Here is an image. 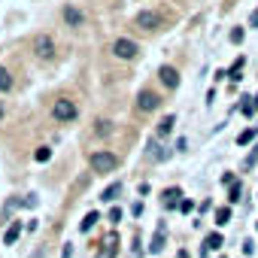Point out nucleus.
<instances>
[{
    "instance_id": "obj_20",
    "label": "nucleus",
    "mask_w": 258,
    "mask_h": 258,
    "mask_svg": "<svg viewBox=\"0 0 258 258\" xmlns=\"http://www.w3.org/2000/svg\"><path fill=\"white\" fill-rule=\"evenodd\" d=\"M34 158H37V161H49V158H52V149H49V146H40Z\"/></svg>"
},
{
    "instance_id": "obj_21",
    "label": "nucleus",
    "mask_w": 258,
    "mask_h": 258,
    "mask_svg": "<svg viewBox=\"0 0 258 258\" xmlns=\"http://www.w3.org/2000/svg\"><path fill=\"white\" fill-rule=\"evenodd\" d=\"M255 134H258V131H243V134L237 137V143H240V146H246V143H252V137H255Z\"/></svg>"
},
{
    "instance_id": "obj_5",
    "label": "nucleus",
    "mask_w": 258,
    "mask_h": 258,
    "mask_svg": "<svg viewBox=\"0 0 258 258\" xmlns=\"http://www.w3.org/2000/svg\"><path fill=\"white\" fill-rule=\"evenodd\" d=\"M134 25H137V28H143V31H155V28L161 25V16H158V13H149V10H143V13L134 19Z\"/></svg>"
},
{
    "instance_id": "obj_10",
    "label": "nucleus",
    "mask_w": 258,
    "mask_h": 258,
    "mask_svg": "<svg viewBox=\"0 0 258 258\" xmlns=\"http://www.w3.org/2000/svg\"><path fill=\"white\" fill-rule=\"evenodd\" d=\"M19 234H22V225L16 222V225H10V228H7V234H4V243H7V246H13V243L19 240Z\"/></svg>"
},
{
    "instance_id": "obj_28",
    "label": "nucleus",
    "mask_w": 258,
    "mask_h": 258,
    "mask_svg": "<svg viewBox=\"0 0 258 258\" xmlns=\"http://www.w3.org/2000/svg\"><path fill=\"white\" fill-rule=\"evenodd\" d=\"M252 252H255V243H252V240H246V243H243V255H252Z\"/></svg>"
},
{
    "instance_id": "obj_25",
    "label": "nucleus",
    "mask_w": 258,
    "mask_h": 258,
    "mask_svg": "<svg viewBox=\"0 0 258 258\" xmlns=\"http://www.w3.org/2000/svg\"><path fill=\"white\" fill-rule=\"evenodd\" d=\"M37 201H40L37 195H28V198H22V207H37Z\"/></svg>"
},
{
    "instance_id": "obj_15",
    "label": "nucleus",
    "mask_w": 258,
    "mask_h": 258,
    "mask_svg": "<svg viewBox=\"0 0 258 258\" xmlns=\"http://www.w3.org/2000/svg\"><path fill=\"white\" fill-rule=\"evenodd\" d=\"M94 222H97V213H88V216L79 222V231H82V234H85V231H91V228H94Z\"/></svg>"
},
{
    "instance_id": "obj_19",
    "label": "nucleus",
    "mask_w": 258,
    "mask_h": 258,
    "mask_svg": "<svg viewBox=\"0 0 258 258\" xmlns=\"http://www.w3.org/2000/svg\"><path fill=\"white\" fill-rule=\"evenodd\" d=\"M164 249V234H158V237H152V246H149V252L155 255V252H161Z\"/></svg>"
},
{
    "instance_id": "obj_16",
    "label": "nucleus",
    "mask_w": 258,
    "mask_h": 258,
    "mask_svg": "<svg viewBox=\"0 0 258 258\" xmlns=\"http://www.w3.org/2000/svg\"><path fill=\"white\" fill-rule=\"evenodd\" d=\"M176 198H182L179 188H167V191H164V204H167V207H176Z\"/></svg>"
},
{
    "instance_id": "obj_17",
    "label": "nucleus",
    "mask_w": 258,
    "mask_h": 258,
    "mask_svg": "<svg viewBox=\"0 0 258 258\" xmlns=\"http://www.w3.org/2000/svg\"><path fill=\"white\" fill-rule=\"evenodd\" d=\"M118 191H121V185H118V182H112L109 188H103V195H100V198H103V201H112V198H115Z\"/></svg>"
},
{
    "instance_id": "obj_27",
    "label": "nucleus",
    "mask_w": 258,
    "mask_h": 258,
    "mask_svg": "<svg viewBox=\"0 0 258 258\" xmlns=\"http://www.w3.org/2000/svg\"><path fill=\"white\" fill-rule=\"evenodd\" d=\"M97 134H109V121H103V118L97 121Z\"/></svg>"
},
{
    "instance_id": "obj_23",
    "label": "nucleus",
    "mask_w": 258,
    "mask_h": 258,
    "mask_svg": "<svg viewBox=\"0 0 258 258\" xmlns=\"http://www.w3.org/2000/svg\"><path fill=\"white\" fill-rule=\"evenodd\" d=\"M19 207H22V201H7V207H4V213L10 216V213H16Z\"/></svg>"
},
{
    "instance_id": "obj_31",
    "label": "nucleus",
    "mask_w": 258,
    "mask_h": 258,
    "mask_svg": "<svg viewBox=\"0 0 258 258\" xmlns=\"http://www.w3.org/2000/svg\"><path fill=\"white\" fill-rule=\"evenodd\" d=\"M252 28H258V10L252 13Z\"/></svg>"
},
{
    "instance_id": "obj_2",
    "label": "nucleus",
    "mask_w": 258,
    "mask_h": 258,
    "mask_svg": "<svg viewBox=\"0 0 258 258\" xmlns=\"http://www.w3.org/2000/svg\"><path fill=\"white\" fill-rule=\"evenodd\" d=\"M88 161H91V170H94V173H112V170L118 167V158H115L112 152H94Z\"/></svg>"
},
{
    "instance_id": "obj_32",
    "label": "nucleus",
    "mask_w": 258,
    "mask_h": 258,
    "mask_svg": "<svg viewBox=\"0 0 258 258\" xmlns=\"http://www.w3.org/2000/svg\"><path fill=\"white\" fill-rule=\"evenodd\" d=\"M4 115H7V109H4V103H0V121H4Z\"/></svg>"
},
{
    "instance_id": "obj_30",
    "label": "nucleus",
    "mask_w": 258,
    "mask_h": 258,
    "mask_svg": "<svg viewBox=\"0 0 258 258\" xmlns=\"http://www.w3.org/2000/svg\"><path fill=\"white\" fill-rule=\"evenodd\" d=\"M191 207H195L191 201H182V204H179V210H182V213H191Z\"/></svg>"
},
{
    "instance_id": "obj_26",
    "label": "nucleus",
    "mask_w": 258,
    "mask_h": 258,
    "mask_svg": "<svg viewBox=\"0 0 258 258\" xmlns=\"http://www.w3.org/2000/svg\"><path fill=\"white\" fill-rule=\"evenodd\" d=\"M118 219H121V210H118V207H112V210H109V222H112V225H115V222H118Z\"/></svg>"
},
{
    "instance_id": "obj_24",
    "label": "nucleus",
    "mask_w": 258,
    "mask_h": 258,
    "mask_svg": "<svg viewBox=\"0 0 258 258\" xmlns=\"http://www.w3.org/2000/svg\"><path fill=\"white\" fill-rule=\"evenodd\" d=\"M228 201H231V204H234V201H240V182H234V185H231V198H228Z\"/></svg>"
},
{
    "instance_id": "obj_7",
    "label": "nucleus",
    "mask_w": 258,
    "mask_h": 258,
    "mask_svg": "<svg viewBox=\"0 0 258 258\" xmlns=\"http://www.w3.org/2000/svg\"><path fill=\"white\" fill-rule=\"evenodd\" d=\"M158 103H161V100H158V94H152V91H140V94H137V109H140V112H152Z\"/></svg>"
},
{
    "instance_id": "obj_1",
    "label": "nucleus",
    "mask_w": 258,
    "mask_h": 258,
    "mask_svg": "<svg viewBox=\"0 0 258 258\" xmlns=\"http://www.w3.org/2000/svg\"><path fill=\"white\" fill-rule=\"evenodd\" d=\"M55 52H58V46H55L52 37H46V34H37V37H34V55H37L40 61H52Z\"/></svg>"
},
{
    "instance_id": "obj_8",
    "label": "nucleus",
    "mask_w": 258,
    "mask_h": 258,
    "mask_svg": "<svg viewBox=\"0 0 258 258\" xmlns=\"http://www.w3.org/2000/svg\"><path fill=\"white\" fill-rule=\"evenodd\" d=\"M64 22H67L70 28H82L85 16H82V13H79L76 7H70V4H67V7H64Z\"/></svg>"
},
{
    "instance_id": "obj_4",
    "label": "nucleus",
    "mask_w": 258,
    "mask_h": 258,
    "mask_svg": "<svg viewBox=\"0 0 258 258\" xmlns=\"http://www.w3.org/2000/svg\"><path fill=\"white\" fill-rule=\"evenodd\" d=\"M52 115H55L58 121H73V118H76V103H73V100H55Z\"/></svg>"
},
{
    "instance_id": "obj_18",
    "label": "nucleus",
    "mask_w": 258,
    "mask_h": 258,
    "mask_svg": "<svg viewBox=\"0 0 258 258\" xmlns=\"http://www.w3.org/2000/svg\"><path fill=\"white\" fill-rule=\"evenodd\" d=\"M204 249H222V234H210Z\"/></svg>"
},
{
    "instance_id": "obj_22",
    "label": "nucleus",
    "mask_w": 258,
    "mask_h": 258,
    "mask_svg": "<svg viewBox=\"0 0 258 258\" xmlns=\"http://www.w3.org/2000/svg\"><path fill=\"white\" fill-rule=\"evenodd\" d=\"M231 43H234V46L243 43V28H234V31H231Z\"/></svg>"
},
{
    "instance_id": "obj_13",
    "label": "nucleus",
    "mask_w": 258,
    "mask_h": 258,
    "mask_svg": "<svg viewBox=\"0 0 258 258\" xmlns=\"http://www.w3.org/2000/svg\"><path fill=\"white\" fill-rule=\"evenodd\" d=\"M103 246H106V258H115V246H118V237H115V234H109V237L103 240Z\"/></svg>"
},
{
    "instance_id": "obj_3",
    "label": "nucleus",
    "mask_w": 258,
    "mask_h": 258,
    "mask_svg": "<svg viewBox=\"0 0 258 258\" xmlns=\"http://www.w3.org/2000/svg\"><path fill=\"white\" fill-rule=\"evenodd\" d=\"M137 52H140V46H137L134 40H127V37H121V40H115V43H112V55H115V58H121V61L137 58Z\"/></svg>"
},
{
    "instance_id": "obj_11",
    "label": "nucleus",
    "mask_w": 258,
    "mask_h": 258,
    "mask_svg": "<svg viewBox=\"0 0 258 258\" xmlns=\"http://www.w3.org/2000/svg\"><path fill=\"white\" fill-rule=\"evenodd\" d=\"M255 112H258V94L255 97H246V103H243V115L246 118H252Z\"/></svg>"
},
{
    "instance_id": "obj_6",
    "label": "nucleus",
    "mask_w": 258,
    "mask_h": 258,
    "mask_svg": "<svg viewBox=\"0 0 258 258\" xmlns=\"http://www.w3.org/2000/svg\"><path fill=\"white\" fill-rule=\"evenodd\" d=\"M158 79H161L167 88H179V70H176V67H170V64H164V67L158 70Z\"/></svg>"
},
{
    "instance_id": "obj_33",
    "label": "nucleus",
    "mask_w": 258,
    "mask_h": 258,
    "mask_svg": "<svg viewBox=\"0 0 258 258\" xmlns=\"http://www.w3.org/2000/svg\"><path fill=\"white\" fill-rule=\"evenodd\" d=\"M176 258H188V252H179V255H176Z\"/></svg>"
},
{
    "instance_id": "obj_9",
    "label": "nucleus",
    "mask_w": 258,
    "mask_h": 258,
    "mask_svg": "<svg viewBox=\"0 0 258 258\" xmlns=\"http://www.w3.org/2000/svg\"><path fill=\"white\" fill-rule=\"evenodd\" d=\"M173 124H176V118H173V115H164V118L158 121V137H167V134L173 131Z\"/></svg>"
},
{
    "instance_id": "obj_29",
    "label": "nucleus",
    "mask_w": 258,
    "mask_h": 258,
    "mask_svg": "<svg viewBox=\"0 0 258 258\" xmlns=\"http://www.w3.org/2000/svg\"><path fill=\"white\" fill-rule=\"evenodd\" d=\"M255 161H258V146H255V152H252V155H249V158H246V167H252V164H255Z\"/></svg>"
},
{
    "instance_id": "obj_14",
    "label": "nucleus",
    "mask_w": 258,
    "mask_h": 258,
    "mask_svg": "<svg viewBox=\"0 0 258 258\" xmlns=\"http://www.w3.org/2000/svg\"><path fill=\"white\" fill-rule=\"evenodd\" d=\"M231 222V210L228 207H219L216 210V225H228Z\"/></svg>"
},
{
    "instance_id": "obj_12",
    "label": "nucleus",
    "mask_w": 258,
    "mask_h": 258,
    "mask_svg": "<svg viewBox=\"0 0 258 258\" xmlns=\"http://www.w3.org/2000/svg\"><path fill=\"white\" fill-rule=\"evenodd\" d=\"M10 88H13V76L7 67H0V91H10Z\"/></svg>"
}]
</instances>
